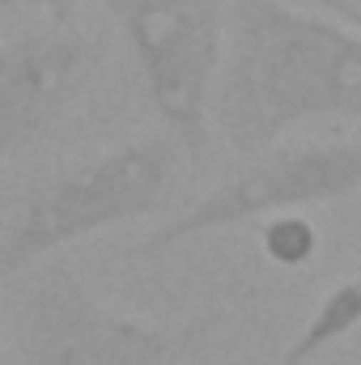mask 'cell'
Listing matches in <instances>:
<instances>
[{
    "mask_svg": "<svg viewBox=\"0 0 361 365\" xmlns=\"http://www.w3.org/2000/svg\"><path fill=\"white\" fill-rule=\"evenodd\" d=\"M204 327L123 314L68 264H47L17 302V365H183Z\"/></svg>",
    "mask_w": 361,
    "mask_h": 365,
    "instance_id": "obj_4",
    "label": "cell"
},
{
    "mask_svg": "<svg viewBox=\"0 0 361 365\" xmlns=\"http://www.w3.org/2000/svg\"><path fill=\"white\" fill-rule=\"evenodd\" d=\"M349 4H357V9H361V0H349Z\"/></svg>",
    "mask_w": 361,
    "mask_h": 365,
    "instance_id": "obj_11",
    "label": "cell"
},
{
    "mask_svg": "<svg viewBox=\"0 0 361 365\" xmlns=\"http://www.w3.org/2000/svg\"><path fill=\"white\" fill-rule=\"evenodd\" d=\"M315 4H319L323 13H332L336 21H345L353 34H361V9L357 4H349V0H315Z\"/></svg>",
    "mask_w": 361,
    "mask_h": 365,
    "instance_id": "obj_10",
    "label": "cell"
},
{
    "mask_svg": "<svg viewBox=\"0 0 361 365\" xmlns=\"http://www.w3.org/2000/svg\"><path fill=\"white\" fill-rule=\"evenodd\" d=\"M179 182V145L162 136L123 140L34 187L0 230V284L102 230L158 217Z\"/></svg>",
    "mask_w": 361,
    "mask_h": 365,
    "instance_id": "obj_2",
    "label": "cell"
},
{
    "mask_svg": "<svg viewBox=\"0 0 361 365\" xmlns=\"http://www.w3.org/2000/svg\"><path fill=\"white\" fill-rule=\"evenodd\" d=\"M86 0H0V13H47L51 21H73Z\"/></svg>",
    "mask_w": 361,
    "mask_h": 365,
    "instance_id": "obj_9",
    "label": "cell"
},
{
    "mask_svg": "<svg viewBox=\"0 0 361 365\" xmlns=\"http://www.w3.org/2000/svg\"><path fill=\"white\" fill-rule=\"evenodd\" d=\"M306 123H361V34L323 9L225 0L213 132L243 162Z\"/></svg>",
    "mask_w": 361,
    "mask_h": 365,
    "instance_id": "obj_1",
    "label": "cell"
},
{
    "mask_svg": "<svg viewBox=\"0 0 361 365\" xmlns=\"http://www.w3.org/2000/svg\"><path fill=\"white\" fill-rule=\"evenodd\" d=\"M361 191V140H310V145H272L255 158H243L221 182H213L195 204L171 212L153 234H145L132 255L149 259L175 251L179 242L251 225L276 212H302L336 204Z\"/></svg>",
    "mask_w": 361,
    "mask_h": 365,
    "instance_id": "obj_5",
    "label": "cell"
},
{
    "mask_svg": "<svg viewBox=\"0 0 361 365\" xmlns=\"http://www.w3.org/2000/svg\"><path fill=\"white\" fill-rule=\"evenodd\" d=\"M357 327H361V272L340 280V284H332L323 293V302L315 306L306 327L293 336V344L276 357V365H315L332 344H340Z\"/></svg>",
    "mask_w": 361,
    "mask_h": 365,
    "instance_id": "obj_7",
    "label": "cell"
},
{
    "mask_svg": "<svg viewBox=\"0 0 361 365\" xmlns=\"http://www.w3.org/2000/svg\"><path fill=\"white\" fill-rule=\"evenodd\" d=\"M115 17L145 102L191 162L213 140V90L225 51V0H102Z\"/></svg>",
    "mask_w": 361,
    "mask_h": 365,
    "instance_id": "obj_3",
    "label": "cell"
},
{
    "mask_svg": "<svg viewBox=\"0 0 361 365\" xmlns=\"http://www.w3.org/2000/svg\"><path fill=\"white\" fill-rule=\"evenodd\" d=\"M260 247L276 268H306L319 255V230L310 217L276 212L260 221Z\"/></svg>",
    "mask_w": 361,
    "mask_h": 365,
    "instance_id": "obj_8",
    "label": "cell"
},
{
    "mask_svg": "<svg viewBox=\"0 0 361 365\" xmlns=\"http://www.w3.org/2000/svg\"><path fill=\"white\" fill-rule=\"evenodd\" d=\"M102 60V38L77 21H47L0 43V166L68 119Z\"/></svg>",
    "mask_w": 361,
    "mask_h": 365,
    "instance_id": "obj_6",
    "label": "cell"
}]
</instances>
